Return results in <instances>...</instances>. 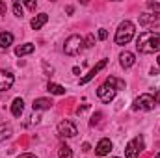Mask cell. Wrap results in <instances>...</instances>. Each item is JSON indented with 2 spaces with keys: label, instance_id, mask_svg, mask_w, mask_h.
<instances>
[{
  "label": "cell",
  "instance_id": "cell-31",
  "mask_svg": "<svg viewBox=\"0 0 160 158\" xmlns=\"http://www.w3.org/2000/svg\"><path fill=\"white\" fill-rule=\"evenodd\" d=\"M157 62H158V67H160V56H158V60H157Z\"/></svg>",
  "mask_w": 160,
  "mask_h": 158
},
{
  "label": "cell",
  "instance_id": "cell-29",
  "mask_svg": "<svg viewBox=\"0 0 160 158\" xmlns=\"http://www.w3.org/2000/svg\"><path fill=\"white\" fill-rule=\"evenodd\" d=\"M19 158H36L34 155H30V153H24V155H21Z\"/></svg>",
  "mask_w": 160,
  "mask_h": 158
},
{
  "label": "cell",
  "instance_id": "cell-28",
  "mask_svg": "<svg viewBox=\"0 0 160 158\" xmlns=\"http://www.w3.org/2000/svg\"><path fill=\"white\" fill-rule=\"evenodd\" d=\"M89 149H91V147H89V143H82V151H84V153H88Z\"/></svg>",
  "mask_w": 160,
  "mask_h": 158
},
{
  "label": "cell",
  "instance_id": "cell-4",
  "mask_svg": "<svg viewBox=\"0 0 160 158\" xmlns=\"http://www.w3.org/2000/svg\"><path fill=\"white\" fill-rule=\"evenodd\" d=\"M82 45H84V39L80 37V36H71V37H67L65 41V45H63V50H65V54L67 56H77L80 50H82Z\"/></svg>",
  "mask_w": 160,
  "mask_h": 158
},
{
  "label": "cell",
  "instance_id": "cell-10",
  "mask_svg": "<svg viewBox=\"0 0 160 158\" xmlns=\"http://www.w3.org/2000/svg\"><path fill=\"white\" fill-rule=\"evenodd\" d=\"M138 21H140V24L143 26V28H149V26H155V24H158L160 19L157 15H153V13H142L140 17H138Z\"/></svg>",
  "mask_w": 160,
  "mask_h": 158
},
{
  "label": "cell",
  "instance_id": "cell-9",
  "mask_svg": "<svg viewBox=\"0 0 160 158\" xmlns=\"http://www.w3.org/2000/svg\"><path fill=\"white\" fill-rule=\"evenodd\" d=\"M106 63H108V60H101V62H99V63H97V65H95V67H93L86 77H84V78H80V84H88L89 80H93L95 77H97V73H99V71H102V69L106 67Z\"/></svg>",
  "mask_w": 160,
  "mask_h": 158
},
{
  "label": "cell",
  "instance_id": "cell-20",
  "mask_svg": "<svg viewBox=\"0 0 160 158\" xmlns=\"http://www.w3.org/2000/svg\"><path fill=\"white\" fill-rule=\"evenodd\" d=\"M60 158H73V151H71V147L62 145V147H60Z\"/></svg>",
  "mask_w": 160,
  "mask_h": 158
},
{
  "label": "cell",
  "instance_id": "cell-12",
  "mask_svg": "<svg viewBox=\"0 0 160 158\" xmlns=\"http://www.w3.org/2000/svg\"><path fill=\"white\" fill-rule=\"evenodd\" d=\"M52 104H54V102H52L50 99H36L34 104H32V108H34V110H50Z\"/></svg>",
  "mask_w": 160,
  "mask_h": 158
},
{
  "label": "cell",
  "instance_id": "cell-32",
  "mask_svg": "<svg viewBox=\"0 0 160 158\" xmlns=\"http://www.w3.org/2000/svg\"><path fill=\"white\" fill-rule=\"evenodd\" d=\"M157 158H160V153H158V155H157Z\"/></svg>",
  "mask_w": 160,
  "mask_h": 158
},
{
  "label": "cell",
  "instance_id": "cell-2",
  "mask_svg": "<svg viewBox=\"0 0 160 158\" xmlns=\"http://www.w3.org/2000/svg\"><path fill=\"white\" fill-rule=\"evenodd\" d=\"M118 87H125V82L119 80V78H116V77H110V78H106V82H104L102 86H99L97 95H99V99H101L102 102H110V101L116 97Z\"/></svg>",
  "mask_w": 160,
  "mask_h": 158
},
{
  "label": "cell",
  "instance_id": "cell-6",
  "mask_svg": "<svg viewBox=\"0 0 160 158\" xmlns=\"http://www.w3.org/2000/svg\"><path fill=\"white\" fill-rule=\"evenodd\" d=\"M155 104H157V102H155V97L149 95V93H143V95H140V97L136 99L134 110H153Z\"/></svg>",
  "mask_w": 160,
  "mask_h": 158
},
{
  "label": "cell",
  "instance_id": "cell-23",
  "mask_svg": "<svg viewBox=\"0 0 160 158\" xmlns=\"http://www.w3.org/2000/svg\"><path fill=\"white\" fill-rule=\"evenodd\" d=\"M84 43H86V47H88V48H91V47L95 45V37H93V36L89 34V36L86 37V41H84Z\"/></svg>",
  "mask_w": 160,
  "mask_h": 158
},
{
  "label": "cell",
  "instance_id": "cell-25",
  "mask_svg": "<svg viewBox=\"0 0 160 158\" xmlns=\"http://www.w3.org/2000/svg\"><path fill=\"white\" fill-rule=\"evenodd\" d=\"M99 37H101V39H106V37H108V32H106V30H101V32H99Z\"/></svg>",
  "mask_w": 160,
  "mask_h": 158
},
{
  "label": "cell",
  "instance_id": "cell-7",
  "mask_svg": "<svg viewBox=\"0 0 160 158\" xmlns=\"http://www.w3.org/2000/svg\"><path fill=\"white\" fill-rule=\"evenodd\" d=\"M58 134L60 136H63V138H73V136H77L78 134V130H77V125L73 123V121H62L60 125H58Z\"/></svg>",
  "mask_w": 160,
  "mask_h": 158
},
{
  "label": "cell",
  "instance_id": "cell-15",
  "mask_svg": "<svg viewBox=\"0 0 160 158\" xmlns=\"http://www.w3.org/2000/svg\"><path fill=\"white\" fill-rule=\"evenodd\" d=\"M47 21H48V15H47V13H39L38 17L32 19V28H34V30H39Z\"/></svg>",
  "mask_w": 160,
  "mask_h": 158
},
{
  "label": "cell",
  "instance_id": "cell-17",
  "mask_svg": "<svg viewBox=\"0 0 160 158\" xmlns=\"http://www.w3.org/2000/svg\"><path fill=\"white\" fill-rule=\"evenodd\" d=\"M11 43H13V34H9V32L0 34V48H8Z\"/></svg>",
  "mask_w": 160,
  "mask_h": 158
},
{
  "label": "cell",
  "instance_id": "cell-30",
  "mask_svg": "<svg viewBox=\"0 0 160 158\" xmlns=\"http://www.w3.org/2000/svg\"><path fill=\"white\" fill-rule=\"evenodd\" d=\"M155 102H160V95L157 97V99H155Z\"/></svg>",
  "mask_w": 160,
  "mask_h": 158
},
{
  "label": "cell",
  "instance_id": "cell-3",
  "mask_svg": "<svg viewBox=\"0 0 160 158\" xmlns=\"http://www.w3.org/2000/svg\"><path fill=\"white\" fill-rule=\"evenodd\" d=\"M134 37V24L130 21H123L116 32V43L118 45H127L128 41Z\"/></svg>",
  "mask_w": 160,
  "mask_h": 158
},
{
  "label": "cell",
  "instance_id": "cell-13",
  "mask_svg": "<svg viewBox=\"0 0 160 158\" xmlns=\"http://www.w3.org/2000/svg\"><path fill=\"white\" fill-rule=\"evenodd\" d=\"M36 50V47L32 45V43H24V45H19L17 48H15V54L17 56H24V54H32Z\"/></svg>",
  "mask_w": 160,
  "mask_h": 158
},
{
  "label": "cell",
  "instance_id": "cell-11",
  "mask_svg": "<svg viewBox=\"0 0 160 158\" xmlns=\"http://www.w3.org/2000/svg\"><path fill=\"white\" fill-rule=\"evenodd\" d=\"M110 151H112V141L106 140V138L101 140V141L97 143V147H95V155H97V156H106Z\"/></svg>",
  "mask_w": 160,
  "mask_h": 158
},
{
  "label": "cell",
  "instance_id": "cell-1",
  "mask_svg": "<svg viewBox=\"0 0 160 158\" xmlns=\"http://www.w3.org/2000/svg\"><path fill=\"white\" fill-rule=\"evenodd\" d=\"M136 48L142 54H153L160 50V34L155 32H142L136 39Z\"/></svg>",
  "mask_w": 160,
  "mask_h": 158
},
{
  "label": "cell",
  "instance_id": "cell-27",
  "mask_svg": "<svg viewBox=\"0 0 160 158\" xmlns=\"http://www.w3.org/2000/svg\"><path fill=\"white\" fill-rule=\"evenodd\" d=\"M26 6H28V9H36V7H38L36 2H26Z\"/></svg>",
  "mask_w": 160,
  "mask_h": 158
},
{
  "label": "cell",
  "instance_id": "cell-19",
  "mask_svg": "<svg viewBox=\"0 0 160 158\" xmlns=\"http://www.w3.org/2000/svg\"><path fill=\"white\" fill-rule=\"evenodd\" d=\"M47 87H48V91L54 93V95H63V93H65V87H63V86H58V84H52V82H50Z\"/></svg>",
  "mask_w": 160,
  "mask_h": 158
},
{
  "label": "cell",
  "instance_id": "cell-14",
  "mask_svg": "<svg viewBox=\"0 0 160 158\" xmlns=\"http://www.w3.org/2000/svg\"><path fill=\"white\" fill-rule=\"evenodd\" d=\"M22 110H24V102H22V99H15L13 104H11V114H13L15 117H21Z\"/></svg>",
  "mask_w": 160,
  "mask_h": 158
},
{
  "label": "cell",
  "instance_id": "cell-5",
  "mask_svg": "<svg viewBox=\"0 0 160 158\" xmlns=\"http://www.w3.org/2000/svg\"><path fill=\"white\" fill-rule=\"evenodd\" d=\"M143 149V138L142 136H136L132 141L127 143V149H125V156L127 158H138L140 153Z\"/></svg>",
  "mask_w": 160,
  "mask_h": 158
},
{
  "label": "cell",
  "instance_id": "cell-26",
  "mask_svg": "<svg viewBox=\"0 0 160 158\" xmlns=\"http://www.w3.org/2000/svg\"><path fill=\"white\" fill-rule=\"evenodd\" d=\"M6 9H8V6H6L4 2H0V15H4V13H6Z\"/></svg>",
  "mask_w": 160,
  "mask_h": 158
},
{
  "label": "cell",
  "instance_id": "cell-33",
  "mask_svg": "<svg viewBox=\"0 0 160 158\" xmlns=\"http://www.w3.org/2000/svg\"><path fill=\"white\" fill-rule=\"evenodd\" d=\"M114 158H118V156H114Z\"/></svg>",
  "mask_w": 160,
  "mask_h": 158
},
{
  "label": "cell",
  "instance_id": "cell-8",
  "mask_svg": "<svg viewBox=\"0 0 160 158\" xmlns=\"http://www.w3.org/2000/svg\"><path fill=\"white\" fill-rule=\"evenodd\" d=\"M13 82H15V78H13L11 73L0 69V91H8V89H11Z\"/></svg>",
  "mask_w": 160,
  "mask_h": 158
},
{
  "label": "cell",
  "instance_id": "cell-22",
  "mask_svg": "<svg viewBox=\"0 0 160 158\" xmlns=\"http://www.w3.org/2000/svg\"><path fill=\"white\" fill-rule=\"evenodd\" d=\"M101 119H102V114H101V112H97V114L93 116V119L89 121V125H91V126H95V125H99V123H101Z\"/></svg>",
  "mask_w": 160,
  "mask_h": 158
},
{
  "label": "cell",
  "instance_id": "cell-21",
  "mask_svg": "<svg viewBox=\"0 0 160 158\" xmlns=\"http://www.w3.org/2000/svg\"><path fill=\"white\" fill-rule=\"evenodd\" d=\"M13 11H15V15H17V17H21V19L24 17V9H22V6H21L19 2H15V4H13Z\"/></svg>",
  "mask_w": 160,
  "mask_h": 158
},
{
  "label": "cell",
  "instance_id": "cell-18",
  "mask_svg": "<svg viewBox=\"0 0 160 158\" xmlns=\"http://www.w3.org/2000/svg\"><path fill=\"white\" fill-rule=\"evenodd\" d=\"M11 134H13V130H11L9 125H0V141H4L6 138H9Z\"/></svg>",
  "mask_w": 160,
  "mask_h": 158
},
{
  "label": "cell",
  "instance_id": "cell-24",
  "mask_svg": "<svg viewBox=\"0 0 160 158\" xmlns=\"http://www.w3.org/2000/svg\"><path fill=\"white\" fill-rule=\"evenodd\" d=\"M147 7L153 11H160V4H157V2H147Z\"/></svg>",
  "mask_w": 160,
  "mask_h": 158
},
{
  "label": "cell",
  "instance_id": "cell-16",
  "mask_svg": "<svg viewBox=\"0 0 160 158\" xmlns=\"http://www.w3.org/2000/svg\"><path fill=\"white\" fill-rule=\"evenodd\" d=\"M121 65H123L125 69L132 67V65H134V54H132V52H123V54H121Z\"/></svg>",
  "mask_w": 160,
  "mask_h": 158
}]
</instances>
